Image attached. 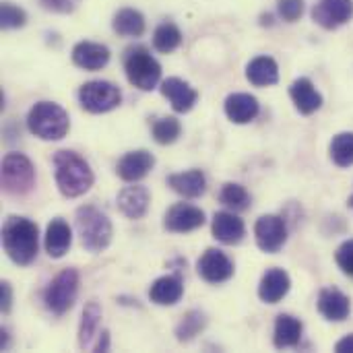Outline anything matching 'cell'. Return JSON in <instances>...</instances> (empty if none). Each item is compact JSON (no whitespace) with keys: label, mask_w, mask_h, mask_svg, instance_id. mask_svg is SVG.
<instances>
[{"label":"cell","mask_w":353,"mask_h":353,"mask_svg":"<svg viewBox=\"0 0 353 353\" xmlns=\"http://www.w3.org/2000/svg\"><path fill=\"white\" fill-rule=\"evenodd\" d=\"M2 246L6 256L19 265L27 267L35 261L39 252V230L27 217H8L2 225Z\"/></svg>","instance_id":"obj_1"},{"label":"cell","mask_w":353,"mask_h":353,"mask_svg":"<svg viewBox=\"0 0 353 353\" xmlns=\"http://www.w3.org/2000/svg\"><path fill=\"white\" fill-rule=\"evenodd\" d=\"M54 178L62 196L79 199L93 186V172L89 163L74 151H58L54 155Z\"/></svg>","instance_id":"obj_2"},{"label":"cell","mask_w":353,"mask_h":353,"mask_svg":"<svg viewBox=\"0 0 353 353\" xmlns=\"http://www.w3.org/2000/svg\"><path fill=\"white\" fill-rule=\"evenodd\" d=\"M74 223H77L81 244H83V248L87 252L99 254L110 246L112 236H114L112 221L97 207H93V205L79 207L77 213H74Z\"/></svg>","instance_id":"obj_3"},{"label":"cell","mask_w":353,"mask_h":353,"mask_svg":"<svg viewBox=\"0 0 353 353\" xmlns=\"http://www.w3.org/2000/svg\"><path fill=\"white\" fill-rule=\"evenodd\" d=\"M27 128L41 141H60L70 130L66 110L54 101H37L27 114Z\"/></svg>","instance_id":"obj_4"},{"label":"cell","mask_w":353,"mask_h":353,"mask_svg":"<svg viewBox=\"0 0 353 353\" xmlns=\"http://www.w3.org/2000/svg\"><path fill=\"white\" fill-rule=\"evenodd\" d=\"M124 72L132 87L153 91L161 81V64L145 46H134L124 52Z\"/></svg>","instance_id":"obj_5"},{"label":"cell","mask_w":353,"mask_h":353,"mask_svg":"<svg viewBox=\"0 0 353 353\" xmlns=\"http://www.w3.org/2000/svg\"><path fill=\"white\" fill-rule=\"evenodd\" d=\"M2 190L8 196H25L35 186V168L23 153H6L2 159Z\"/></svg>","instance_id":"obj_6"},{"label":"cell","mask_w":353,"mask_h":353,"mask_svg":"<svg viewBox=\"0 0 353 353\" xmlns=\"http://www.w3.org/2000/svg\"><path fill=\"white\" fill-rule=\"evenodd\" d=\"M79 285H81V277L77 269H64L60 271L46 288L43 292V304L46 308L54 314V316H62L66 314L79 294Z\"/></svg>","instance_id":"obj_7"},{"label":"cell","mask_w":353,"mask_h":353,"mask_svg":"<svg viewBox=\"0 0 353 353\" xmlns=\"http://www.w3.org/2000/svg\"><path fill=\"white\" fill-rule=\"evenodd\" d=\"M79 101L89 114H105L122 103V91L110 81H89L81 85Z\"/></svg>","instance_id":"obj_8"},{"label":"cell","mask_w":353,"mask_h":353,"mask_svg":"<svg viewBox=\"0 0 353 353\" xmlns=\"http://www.w3.org/2000/svg\"><path fill=\"white\" fill-rule=\"evenodd\" d=\"M254 238L263 252L275 254L288 242V221L281 215H263L254 225Z\"/></svg>","instance_id":"obj_9"},{"label":"cell","mask_w":353,"mask_h":353,"mask_svg":"<svg viewBox=\"0 0 353 353\" xmlns=\"http://www.w3.org/2000/svg\"><path fill=\"white\" fill-rule=\"evenodd\" d=\"M196 271H199L203 281L219 285V283L230 281L234 277L236 269H234V263L230 261V256L225 252H221L217 248H207L196 263Z\"/></svg>","instance_id":"obj_10"},{"label":"cell","mask_w":353,"mask_h":353,"mask_svg":"<svg viewBox=\"0 0 353 353\" xmlns=\"http://www.w3.org/2000/svg\"><path fill=\"white\" fill-rule=\"evenodd\" d=\"M205 225V211L188 203H176L165 211L163 228L172 234H188Z\"/></svg>","instance_id":"obj_11"},{"label":"cell","mask_w":353,"mask_h":353,"mask_svg":"<svg viewBox=\"0 0 353 353\" xmlns=\"http://www.w3.org/2000/svg\"><path fill=\"white\" fill-rule=\"evenodd\" d=\"M353 17V0H319L312 8V19L323 29H337Z\"/></svg>","instance_id":"obj_12"},{"label":"cell","mask_w":353,"mask_h":353,"mask_svg":"<svg viewBox=\"0 0 353 353\" xmlns=\"http://www.w3.org/2000/svg\"><path fill=\"white\" fill-rule=\"evenodd\" d=\"M161 93L163 97L172 103L174 112L178 114H186L194 108V103L199 101V91L186 83L184 79L178 77H170L161 83Z\"/></svg>","instance_id":"obj_13"},{"label":"cell","mask_w":353,"mask_h":353,"mask_svg":"<svg viewBox=\"0 0 353 353\" xmlns=\"http://www.w3.org/2000/svg\"><path fill=\"white\" fill-rule=\"evenodd\" d=\"M213 238L225 246H236L244 240L246 236V225L244 221L234 213V211H219L213 217Z\"/></svg>","instance_id":"obj_14"},{"label":"cell","mask_w":353,"mask_h":353,"mask_svg":"<svg viewBox=\"0 0 353 353\" xmlns=\"http://www.w3.org/2000/svg\"><path fill=\"white\" fill-rule=\"evenodd\" d=\"M316 306H319V312L327 321H331V323H343L352 314V302H350V298L341 290H337V288H325L319 294Z\"/></svg>","instance_id":"obj_15"},{"label":"cell","mask_w":353,"mask_h":353,"mask_svg":"<svg viewBox=\"0 0 353 353\" xmlns=\"http://www.w3.org/2000/svg\"><path fill=\"white\" fill-rule=\"evenodd\" d=\"M155 165V157L145 151V149H139V151H130L126 153L118 165H116V174L118 178H122L124 182H139L143 180Z\"/></svg>","instance_id":"obj_16"},{"label":"cell","mask_w":353,"mask_h":353,"mask_svg":"<svg viewBox=\"0 0 353 353\" xmlns=\"http://www.w3.org/2000/svg\"><path fill=\"white\" fill-rule=\"evenodd\" d=\"M151 205V192L145 186H124L118 192V209L128 219H143Z\"/></svg>","instance_id":"obj_17"},{"label":"cell","mask_w":353,"mask_h":353,"mask_svg":"<svg viewBox=\"0 0 353 353\" xmlns=\"http://www.w3.org/2000/svg\"><path fill=\"white\" fill-rule=\"evenodd\" d=\"M290 288H292L290 275L283 269L273 267V269H267V273L263 275L259 283V298L265 304H279L290 294Z\"/></svg>","instance_id":"obj_18"},{"label":"cell","mask_w":353,"mask_h":353,"mask_svg":"<svg viewBox=\"0 0 353 353\" xmlns=\"http://www.w3.org/2000/svg\"><path fill=\"white\" fill-rule=\"evenodd\" d=\"M290 97L296 105V110L304 116H310L314 114L316 110H321L323 105V95L321 91L314 87V83L306 77H300L296 79L292 85H290Z\"/></svg>","instance_id":"obj_19"},{"label":"cell","mask_w":353,"mask_h":353,"mask_svg":"<svg viewBox=\"0 0 353 353\" xmlns=\"http://www.w3.org/2000/svg\"><path fill=\"white\" fill-rule=\"evenodd\" d=\"M72 62L83 70H101L110 62V48L97 41H79L72 48Z\"/></svg>","instance_id":"obj_20"},{"label":"cell","mask_w":353,"mask_h":353,"mask_svg":"<svg viewBox=\"0 0 353 353\" xmlns=\"http://www.w3.org/2000/svg\"><path fill=\"white\" fill-rule=\"evenodd\" d=\"M223 110L234 124H248L259 116L261 105L259 99L250 93H232L225 97Z\"/></svg>","instance_id":"obj_21"},{"label":"cell","mask_w":353,"mask_h":353,"mask_svg":"<svg viewBox=\"0 0 353 353\" xmlns=\"http://www.w3.org/2000/svg\"><path fill=\"white\" fill-rule=\"evenodd\" d=\"M70 244H72L70 225L62 217L52 219L48 223V230L43 236V246H46V252L50 254V259H62L70 250Z\"/></svg>","instance_id":"obj_22"},{"label":"cell","mask_w":353,"mask_h":353,"mask_svg":"<svg viewBox=\"0 0 353 353\" xmlns=\"http://www.w3.org/2000/svg\"><path fill=\"white\" fill-rule=\"evenodd\" d=\"M168 186L184 199H199L207 190V178L201 170H186L168 176Z\"/></svg>","instance_id":"obj_23"},{"label":"cell","mask_w":353,"mask_h":353,"mask_svg":"<svg viewBox=\"0 0 353 353\" xmlns=\"http://www.w3.org/2000/svg\"><path fill=\"white\" fill-rule=\"evenodd\" d=\"M304 325L300 319L292 314H279L275 319V329H273V343L277 350H290L298 347L302 341Z\"/></svg>","instance_id":"obj_24"},{"label":"cell","mask_w":353,"mask_h":353,"mask_svg":"<svg viewBox=\"0 0 353 353\" xmlns=\"http://www.w3.org/2000/svg\"><path fill=\"white\" fill-rule=\"evenodd\" d=\"M184 296V283L178 275H163L151 283L149 298L157 306H174Z\"/></svg>","instance_id":"obj_25"},{"label":"cell","mask_w":353,"mask_h":353,"mask_svg":"<svg viewBox=\"0 0 353 353\" xmlns=\"http://www.w3.org/2000/svg\"><path fill=\"white\" fill-rule=\"evenodd\" d=\"M246 79L254 87H271L279 81V66L271 56H256L246 66Z\"/></svg>","instance_id":"obj_26"},{"label":"cell","mask_w":353,"mask_h":353,"mask_svg":"<svg viewBox=\"0 0 353 353\" xmlns=\"http://www.w3.org/2000/svg\"><path fill=\"white\" fill-rule=\"evenodd\" d=\"M112 27L122 37H141L145 33V17L137 8H122L114 14Z\"/></svg>","instance_id":"obj_27"},{"label":"cell","mask_w":353,"mask_h":353,"mask_svg":"<svg viewBox=\"0 0 353 353\" xmlns=\"http://www.w3.org/2000/svg\"><path fill=\"white\" fill-rule=\"evenodd\" d=\"M99 325H101V306L95 300H91V302H87L83 316H81V325H79V347L81 350H87L91 345L93 337L99 331Z\"/></svg>","instance_id":"obj_28"},{"label":"cell","mask_w":353,"mask_h":353,"mask_svg":"<svg viewBox=\"0 0 353 353\" xmlns=\"http://www.w3.org/2000/svg\"><path fill=\"white\" fill-rule=\"evenodd\" d=\"M207 327V316L201 310H188L178 327H176V339L180 343H190L192 339H196V335H201Z\"/></svg>","instance_id":"obj_29"},{"label":"cell","mask_w":353,"mask_h":353,"mask_svg":"<svg viewBox=\"0 0 353 353\" xmlns=\"http://www.w3.org/2000/svg\"><path fill=\"white\" fill-rule=\"evenodd\" d=\"M182 43V31L176 23H161L153 33V48L161 54H172Z\"/></svg>","instance_id":"obj_30"},{"label":"cell","mask_w":353,"mask_h":353,"mask_svg":"<svg viewBox=\"0 0 353 353\" xmlns=\"http://www.w3.org/2000/svg\"><path fill=\"white\" fill-rule=\"evenodd\" d=\"M219 201L232 211H246L250 207V194L238 182H225L219 190Z\"/></svg>","instance_id":"obj_31"},{"label":"cell","mask_w":353,"mask_h":353,"mask_svg":"<svg viewBox=\"0 0 353 353\" xmlns=\"http://www.w3.org/2000/svg\"><path fill=\"white\" fill-rule=\"evenodd\" d=\"M329 153L335 165L350 168L353 165V132H339L329 145Z\"/></svg>","instance_id":"obj_32"},{"label":"cell","mask_w":353,"mask_h":353,"mask_svg":"<svg viewBox=\"0 0 353 353\" xmlns=\"http://www.w3.org/2000/svg\"><path fill=\"white\" fill-rule=\"evenodd\" d=\"M151 132H153V139L155 143L159 145H172L180 139L182 134V124L178 118L174 116H163V118H157L151 126Z\"/></svg>","instance_id":"obj_33"},{"label":"cell","mask_w":353,"mask_h":353,"mask_svg":"<svg viewBox=\"0 0 353 353\" xmlns=\"http://www.w3.org/2000/svg\"><path fill=\"white\" fill-rule=\"evenodd\" d=\"M27 23V12L12 2H2L0 6V27L2 29H19Z\"/></svg>","instance_id":"obj_34"},{"label":"cell","mask_w":353,"mask_h":353,"mask_svg":"<svg viewBox=\"0 0 353 353\" xmlns=\"http://www.w3.org/2000/svg\"><path fill=\"white\" fill-rule=\"evenodd\" d=\"M277 12L283 21L294 23L304 14V0H279Z\"/></svg>","instance_id":"obj_35"},{"label":"cell","mask_w":353,"mask_h":353,"mask_svg":"<svg viewBox=\"0 0 353 353\" xmlns=\"http://www.w3.org/2000/svg\"><path fill=\"white\" fill-rule=\"evenodd\" d=\"M335 261H337L339 269H341L345 275L353 277V238L352 240H347V242H343V244L337 248Z\"/></svg>","instance_id":"obj_36"},{"label":"cell","mask_w":353,"mask_h":353,"mask_svg":"<svg viewBox=\"0 0 353 353\" xmlns=\"http://www.w3.org/2000/svg\"><path fill=\"white\" fill-rule=\"evenodd\" d=\"M39 4H41L46 10L66 14V12H72V10L79 6V0H39Z\"/></svg>","instance_id":"obj_37"},{"label":"cell","mask_w":353,"mask_h":353,"mask_svg":"<svg viewBox=\"0 0 353 353\" xmlns=\"http://www.w3.org/2000/svg\"><path fill=\"white\" fill-rule=\"evenodd\" d=\"M0 308H2L4 314H8L10 308H12V288H10L8 281L0 283Z\"/></svg>","instance_id":"obj_38"},{"label":"cell","mask_w":353,"mask_h":353,"mask_svg":"<svg viewBox=\"0 0 353 353\" xmlns=\"http://www.w3.org/2000/svg\"><path fill=\"white\" fill-rule=\"evenodd\" d=\"M335 352L353 353V335H347V337H343V339H341V341H339V343L335 345Z\"/></svg>","instance_id":"obj_39"},{"label":"cell","mask_w":353,"mask_h":353,"mask_svg":"<svg viewBox=\"0 0 353 353\" xmlns=\"http://www.w3.org/2000/svg\"><path fill=\"white\" fill-rule=\"evenodd\" d=\"M108 347H110V335H108V331H103L99 341L93 345V352H108Z\"/></svg>","instance_id":"obj_40"},{"label":"cell","mask_w":353,"mask_h":353,"mask_svg":"<svg viewBox=\"0 0 353 353\" xmlns=\"http://www.w3.org/2000/svg\"><path fill=\"white\" fill-rule=\"evenodd\" d=\"M0 350H8V333L2 329V339H0Z\"/></svg>","instance_id":"obj_41"},{"label":"cell","mask_w":353,"mask_h":353,"mask_svg":"<svg viewBox=\"0 0 353 353\" xmlns=\"http://www.w3.org/2000/svg\"><path fill=\"white\" fill-rule=\"evenodd\" d=\"M347 203H350V207L353 209V196H350V201H347Z\"/></svg>","instance_id":"obj_42"}]
</instances>
